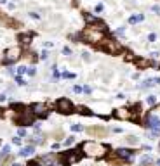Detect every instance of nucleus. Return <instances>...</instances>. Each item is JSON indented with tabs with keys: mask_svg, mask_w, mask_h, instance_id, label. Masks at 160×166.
<instances>
[{
	"mask_svg": "<svg viewBox=\"0 0 160 166\" xmlns=\"http://www.w3.org/2000/svg\"><path fill=\"white\" fill-rule=\"evenodd\" d=\"M82 151L87 154V156H92V158H103L108 151L106 146L99 144V142H84L82 144Z\"/></svg>",
	"mask_w": 160,
	"mask_h": 166,
	"instance_id": "f257e3e1",
	"label": "nucleus"
},
{
	"mask_svg": "<svg viewBox=\"0 0 160 166\" xmlns=\"http://www.w3.org/2000/svg\"><path fill=\"white\" fill-rule=\"evenodd\" d=\"M82 38H84L87 43H101V42L105 40V31L89 26V28L82 33Z\"/></svg>",
	"mask_w": 160,
	"mask_h": 166,
	"instance_id": "f03ea898",
	"label": "nucleus"
},
{
	"mask_svg": "<svg viewBox=\"0 0 160 166\" xmlns=\"http://www.w3.org/2000/svg\"><path fill=\"white\" fill-rule=\"evenodd\" d=\"M82 154H84V152H82L80 149H78V151H68V152L59 154V156H57V161H59L61 165H71V163L80 161Z\"/></svg>",
	"mask_w": 160,
	"mask_h": 166,
	"instance_id": "7ed1b4c3",
	"label": "nucleus"
},
{
	"mask_svg": "<svg viewBox=\"0 0 160 166\" xmlns=\"http://www.w3.org/2000/svg\"><path fill=\"white\" fill-rule=\"evenodd\" d=\"M101 49L103 50H106L108 54H120L124 49H122V45H120V42H117V40H110V38H105L103 42H101Z\"/></svg>",
	"mask_w": 160,
	"mask_h": 166,
	"instance_id": "20e7f679",
	"label": "nucleus"
},
{
	"mask_svg": "<svg viewBox=\"0 0 160 166\" xmlns=\"http://www.w3.org/2000/svg\"><path fill=\"white\" fill-rule=\"evenodd\" d=\"M56 109L61 113V114H71L73 113V104L68 100V99H59L57 102H56Z\"/></svg>",
	"mask_w": 160,
	"mask_h": 166,
	"instance_id": "39448f33",
	"label": "nucleus"
},
{
	"mask_svg": "<svg viewBox=\"0 0 160 166\" xmlns=\"http://www.w3.org/2000/svg\"><path fill=\"white\" fill-rule=\"evenodd\" d=\"M19 125H33V113L30 111V109H24V111H21L19 114H16V118H14Z\"/></svg>",
	"mask_w": 160,
	"mask_h": 166,
	"instance_id": "423d86ee",
	"label": "nucleus"
},
{
	"mask_svg": "<svg viewBox=\"0 0 160 166\" xmlns=\"http://www.w3.org/2000/svg\"><path fill=\"white\" fill-rule=\"evenodd\" d=\"M19 57H21V49H19V47H10V49H7L5 54H3V61H5V62H16Z\"/></svg>",
	"mask_w": 160,
	"mask_h": 166,
	"instance_id": "0eeeda50",
	"label": "nucleus"
},
{
	"mask_svg": "<svg viewBox=\"0 0 160 166\" xmlns=\"http://www.w3.org/2000/svg\"><path fill=\"white\" fill-rule=\"evenodd\" d=\"M146 128L152 130L150 133H153L155 137H159V133H160V120L159 118H155L153 114H150V116L146 118Z\"/></svg>",
	"mask_w": 160,
	"mask_h": 166,
	"instance_id": "6e6552de",
	"label": "nucleus"
},
{
	"mask_svg": "<svg viewBox=\"0 0 160 166\" xmlns=\"http://www.w3.org/2000/svg\"><path fill=\"white\" fill-rule=\"evenodd\" d=\"M115 156H117L118 159H122V161H131V159L134 158V152L129 151V149H117Z\"/></svg>",
	"mask_w": 160,
	"mask_h": 166,
	"instance_id": "1a4fd4ad",
	"label": "nucleus"
},
{
	"mask_svg": "<svg viewBox=\"0 0 160 166\" xmlns=\"http://www.w3.org/2000/svg\"><path fill=\"white\" fill-rule=\"evenodd\" d=\"M113 116L118 118V120H131V118H132V113H131V109L122 107V109H117V111L113 113Z\"/></svg>",
	"mask_w": 160,
	"mask_h": 166,
	"instance_id": "9d476101",
	"label": "nucleus"
},
{
	"mask_svg": "<svg viewBox=\"0 0 160 166\" xmlns=\"http://www.w3.org/2000/svg\"><path fill=\"white\" fill-rule=\"evenodd\" d=\"M31 113H33L35 116H45V114H47V107H45V104L37 102V104L31 106Z\"/></svg>",
	"mask_w": 160,
	"mask_h": 166,
	"instance_id": "9b49d317",
	"label": "nucleus"
},
{
	"mask_svg": "<svg viewBox=\"0 0 160 166\" xmlns=\"http://www.w3.org/2000/svg\"><path fill=\"white\" fill-rule=\"evenodd\" d=\"M87 133L89 135H96V137H105L106 130L103 126H91V128H87Z\"/></svg>",
	"mask_w": 160,
	"mask_h": 166,
	"instance_id": "f8f14e48",
	"label": "nucleus"
},
{
	"mask_svg": "<svg viewBox=\"0 0 160 166\" xmlns=\"http://www.w3.org/2000/svg\"><path fill=\"white\" fill-rule=\"evenodd\" d=\"M33 152H35V147H33V146H28V147H23V149L19 151V156H23V158H30Z\"/></svg>",
	"mask_w": 160,
	"mask_h": 166,
	"instance_id": "ddd939ff",
	"label": "nucleus"
},
{
	"mask_svg": "<svg viewBox=\"0 0 160 166\" xmlns=\"http://www.w3.org/2000/svg\"><path fill=\"white\" fill-rule=\"evenodd\" d=\"M56 161H57V158H56L54 154H49V156H44V158H42V163L47 165V166H52Z\"/></svg>",
	"mask_w": 160,
	"mask_h": 166,
	"instance_id": "4468645a",
	"label": "nucleus"
},
{
	"mask_svg": "<svg viewBox=\"0 0 160 166\" xmlns=\"http://www.w3.org/2000/svg\"><path fill=\"white\" fill-rule=\"evenodd\" d=\"M84 17H85V23H87L89 26H94V24H98V23H101V21H99V19L96 17V16H92V14H85Z\"/></svg>",
	"mask_w": 160,
	"mask_h": 166,
	"instance_id": "2eb2a0df",
	"label": "nucleus"
},
{
	"mask_svg": "<svg viewBox=\"0 0 160 166\" xmlns=\"http://www.w3.org/2000/svg\"><path fill=\"white\" fill-rule=\"evenodd\" d=\"M19 42L26 47V45H30L31 43V35H28V33H24V35H19Z\"/></svg>",
	"mask_w": 160,
	"mask_h": 166,
	"instance_id": "dca6fc26",
	"label": "nucleus"
},
{
	"mask_svg": "<svg viewBox=\"0 0 160 166\" xmlns=\"http://www.w3.org/2000/svg\"><path fill=\"white\" fill-rule=\"evenodd\" d=\"M143 19H145L143 14H136V16H131V17H129V23H131V24H136V23H141Z\"/></svg>",
	"mask_w": 160,
	"mask_h": 166,
	"instance_id": "f3484780",
	"label": "nucleus"
},
{
	"mask_svg": "<svg viewBox=\"0 0 160 166\" xmlns=\"http://www.w3.org/2000/svg\"><path fill=\"white\" fill-rule=\"evenodd\" d=\"M153 85H155V80H153V78H150V80H145V81H143L141 88H150V87H153Z\"/></svg>",
	"mask_w": 160,
	"mask_h": 166,
	"instance_id": "a211bd4d",
	"label": "nucleus"
},
{
	"mask_svg": "<svg viewBox=\"0 0 160 166\" xmlns=\"http://www.w3.org/2000/svg\"><path fill=\"white\" fill-rule=\"evenodd\" d=\"M125 140H127V144H131V146H138V142H139L138 137H134V135H129Z\"/></svg>",
	"mask_w": 160,
	"mask_h": 166,
	"instance_id": "6ab92c4d",
	"label": "nucleus"
},
{
	"mask_svg": "<svg viewBox=\"0 0 160 166\" xmlns=\"http://www.w3.org/2000/svg\"><path fill=\"white\" fill-rule=\"evenodd\" d=\"M152 161H153V159H152V156H143V158H141V161H139V165L143 166V165H152Z\"/></svg>",
	"mask_w": 160,
	"mask_h": 166,
	"instance_id": "aec40b11",
	"label": "nucleus"
},
{
	"mask_svg": "<svg viewBox=\"0 0 160 166\" xmlns=\"http://www.w3.org/2000/svg\"><path fill=\"white\" fill-rule=\"evenodd\" d=\"M78 113H80V114H84V116H91V114H92V113H91L87 107H84V106H80V107H78Z\"/></svg>",
	"mask_w": 160,
	"mask_h": 166,
	"instance_id": "412c9836",
	"label": "nucleus"
},
{
	"mask_svg": "<svg viewBox=\"0 0 160 166\" xmlns=\"http://www.w3.org/2000/svg\"><path fill=\"white\" fill-rule=\"evenodd\" d=\"M9 152H10V147H9V146H3V149H2V152H0V156H2V158H7V156H9Z\"/></svg>",
	"mask_w": 160,
	"mask_h": 166,
	"instance_id": "4be33fe9",
	"label": "nucleus"
},
{
	"mask_svg": "<svg viewBox=\"0 0 160 166\" xmlns=\"http://www.w3.org/2000/svg\"><path fill=\"white\" fill-rule=\"evenodd\" d=\"M146 102H148L150 106H153V104L157 102V97H155V95H148V97H146Z\"/></svg>",
	"mask_w": 160,
	"mask_h": 166,
	"instance_id": "5701e85b",
	"label": "nucleus"
},
{
	"mask_svg": "<svg viewBox=\"0 0 160 166\" xmlns=\"http://www.w3.org/2000/svg\"><path fill=\"white\" fill-rule=\"evenodd\" d=\"M150 64H152L150 61H138V66H139V68H146V66H150Z\"/></svg>",
	"mask_w": 160,
	"mask_h": 166,
	"instance_id": "b1692460",
	"label": "nucleus"
},
{
	"mask_svg": "<svg viewBox=\"0 0 160 166\" xmlns=\"http://www.w3.org/2000/svg\"><path fill=\"white\" fill-rule=\"evenodd\" d=\"M14 80H16V83H17V85H21V87H24V85H26V81H24L21 76H16Z\"/></svg>",
	"mask_w": 160,
	"mask_h": 166,
	"instance_id": "393cba45",
	"label": "nucleus"
},
{
	"mask_svg": "<svg viewBox=\"0 0 160 166\" xmlns=\"http://www.w3.org/2000/svg\"><path fill=\"white\" fill-rule=\"evenodd\" d=\"M84 126L82 125H71V132H82Z\"/></svg>",
	"mask_w": 160,
	"mask_h": 166,
	"instance_id": "a878e982",
	"label": "nucleus"
},
{
	"mask_svg": "<svg viewBox=\"0 0 160 166\" xmlns=\"http://www.w3.org/2000/svg\"><path fill=\"white\" fill-rule=\"evenodd\" d=\"M152 114H153L155 118H159V120H160V106H159V107H155V109L152 111Z\"/></svg>",
	"mask_w": 160,
	"mask_h": 166,
	"instance_id": "bb28decb",
	"label": "nucleus"
},
{
	"mask_svg": "<svg viewBox=\"0 0 160 166\" xmlns=\"http://www.w3.org/2000/svg\"><path fill=\"white\" fill-rule=\"evenodd\" d=\"M24 73H26V68H24V66H19V68H17V76H21V74H24Z\"/></svg>",
	"mask_w": 160,
	"mask_h": 166,
	"instance_id": "cd10ccee",
	"label": "nucleus"
},
{
	"mask_svg": "<svg viewBox=\"0 0 160 166\" xmlns=\"http://www.w3.org/2000/svg\"><path fill=\"white\" fill-rule=\"evenodd\" d=\"M37 71H35V68H26V74H30V76H33Z\"/></svg>",
	"mask_w": 160,
	"mask_h": 166,
	"instance_id": "c85d7f7f",
	"label": "nucleus"
},
{
	"mask_svg": "<svg viewBox=\"0 0 160 166\" xmlns=\"http://www.w3.org/2000/svg\"><path fill=\"white\" fill-rule=\"evenodd\" d=\"M73 142H75V137H70V139H66V140H64V146H71Z\"/></svg>",
	"mask_w": 160,
	"mask_h": 166,
	"instance_id": "c756f323",
	"label": "nucleus"
},
{
	"mask_svg": "<svg viewBox=\"0 0 160 166\" xmlns=\"http://www.w3.org/2000/svg\"><path fill=\"white\" fill-rule=\"evenodd\" d=\"M30 17H31V19H35V21H38V19H40V16H38L37 12H30Z\"/></svg>",
	"mask_w": 160,
	"mask_h": 166,
	"instance_id": "7c9ffc66",
	"label": "nucleus"
},
{
	"mask_svg": "<svg viewBox=\"0 0 160 166\" xmlns=\"http://www.w3.org/2000/svg\"><path fill=\"white\" fill-rule=\"evenodd\" d=\"M148 40H150V42H155V40H157V35H155V33H150V35H148Z\"/></svg>",
	"mask_w": 160,
	"mask_h": 166,
	"instance_id": "2f4dec72",
	"label": "nucleus"
},
{
	"mask_svg": "<svg viewBox=\"0 0 160 166\" xmlns=\"http://www.w3.org/2000/svg\"><path fill=\"white\" fill-rule=\"evenodd\" d=\"M63 78H68V80H70V78H75V74H73V73H68V71H66V73L63 74Z\"/></svg>",
	"mask_w": 160,
	"mask_h": 166,
	"instance_id": "473e14b6",
	"label": "nucleus"
},
{
	"mask_svg": "<svg viewBox=\"0 0 160 166\" xmlns=\"http://www.w3.org/2000/svg\"><path fill=\"white\" fill-rule=\"evenodd\" d=\"M12 144H16V146H21V139H19V137H14V139H12Z\"/></svg>",
	"mask_w": 160,
	"mask_h": 166,
	"instance_id": "72a5a7b5",
	"label": "nucleus"
},
{
	"mask_svg": "<svg viewBox=\"0 0 160 166\" xmlns=\"http://www.w3.org/2000/svg\"><path fill=\"white\" fill-rule=\"evenodd\" d=\"M63 54L70 55V54H71V49H70V47H64V49H63Z\"/></svg>",
	"mask_w": 160,
	"mask_h": 166,
	"instance_id": "f704fd0d",
	"label": "nucleus"
},
{
	"mask_svg": "<svg viewBox=\"0 0 160 166\" xmlns=\"http://www.w3.org/2000/svg\"><path fill=\"white\" fill-rule=\"evenodd\" d=\"M47 57H49V54H47V52H45V50H44V52H42V54H40V59H42V61H45V59H47Z\"/></svg>",
	"mask_w": 160,
	"mask_h": 166,
	"instance_id": "c9c22d12",
	"label": "nucleus"
},
{
	"mask_svg": "<svg viewBox=\"0 0 160 166\" xmlns=\"http://www.w3.org/2000/svg\"><path fill=\"white\" fill-rule=\"evenodd\" d=\"M17 133H19V137H24V135H26V130H24V128H19Z\"/></svg>",
	"mask_w": 160,
	"mask_h": 166,
	"instance_id": "e433bc0d",
	"label": "nucleus"
},
{
	"mask_svg": "<svg viewBox=\"0 0 160 166\" xmlns=\"http://www.w3.org/2000/svg\"><path fill=\"white\" fill-rule=\"evenodd\" d=\"M82 92H85V94H91V92H92V88H91V87H84V88H82Z\"/></svg>",
	"mask_w": 160,
	"mask_h": 166,
	"instance_id": "4c0bfd02",
	"label": "nucleus"
},
{
	"mask_svg": "<svg viewBox=\"0 0 160 166\" xmlns=\"http://www.w3.org/2000/svg\"><path fill=\"white\" fill-rule=\"evenodd\" d=\"M152 10H153V12H159V14H160V5H153V7H152Z\"/></svg>",
	"mask_w": 160,
	"mask_h": 166,
	"instance_id": "58836bf2",
	"label": "nucleus"
},
{
	"mask_svg": "<svg viewBox=\"0 0 160 166\" xmlns=\"http://www.w3.org/2000/svg\"><path fill=\"white\" fill-rule=\"evenodd\" d=\"M101 10H103V3H98L96 5V12H101Z\"/></svg>",
	"mask_w": 160,
	"mask_h": 166,
	"instance_id": "ea45409f",
	"label": "nucleus"
},
{
	"mask_svg": "<svg viewBox=\"0 0 160 166\" xmlns=\"http://www.w3.org/2000/svg\"><path fill=\"white\" fill-rule=\"evenodd\" d=\"M117 35H124V28H118L117 29Z\"/></svg>",
	"mask_w": 160,
	"mask_h": 166,
	"instance_id": "a19ab883",
	"label": "nucleus"
},
{
	"mask_svg": "<svg viewBox=\"0 0 160 166\" xmlns=\"http://www.w3.org/2000/svg\"><path fill=\"white\" fill-rule=\"evenodd\" d=\"M52 74H54V78H59V71H57V69H54V73H52Z\"/></svg>",
	"mask_w": 160,
	"mask_h": 166,
	"instance_id": "79ce46f5",
	"label": "nucleus"
},
{
	"mask_svg": "<svg viewBox=\"0 0 160 166\" xmlns=\"http://www.w3.org/2000/svg\"><path fill=\"white\" fill-rule=\"evenodd\" d=\"M73 90H75L77 94H80V92H82V88H80V87H73Z\"/></svg>",
	"mask_w": 160,
	"mask_h": 166,
	"instance_id": "37998d69",
	"label": "nucleus"
},
{
	"mask_svg": "<svg viewBox=\"0 0 160 166\" xmlns=\"http://www.w3.org/2000/svg\"><path fill=\"white\" fill-rule=\"evenodd\" d=\"M37 165H38L37 161H30V163H28V165H26V166H37Z\"/></svg>",
	"mask_w": 160,
	"mask_h": 166,
	"instance_id": "c03bdc74",
	"label": "nucleus"
},
{
	"mask_svg": "<svg viewBox=\"0 0 160 166\" xmlns=\"http://www.w3.org/2000/svg\"><path fill=\"white\" fill-rule=\"evenodd\" d=\"M5 99H7V97H5V95H3V94H2V95H0V102H3V100H5Z\"/></svg>",
	"mask_w": 160,
	"mask_h": 166,
	"instance_id": "a18cd8bd",
	"label": "nucleus"
},
{
	"mask_svg": "<svg viewBox=\"0 0 160 166\" xmlns=\"http://www.w3.org/2000/svg\"><path fill=\"white\" fill-rule=\"evenodd\" d=\"M12 166H19V165H17V163H14V165H12Z\"/></svg>",
	"mask_w": 160,
	"mask_h": 166,
	"instance_id": "49530a36",
	"label": "nucleus"
},
{
	"mask_svg": "<svg viewBox=\"0 0 160 166\" xmlns=\"http://www.w3.org/2000/svg\"><path fill=\"white\" fill-rule=\"evenodd\" d=\"M157 165H159V166H160V159H159V161H157Z\"/></svg>",
	"mask_w": 160,
	"mask_h": 166,
	"instance_id": "de8ad7c7",
	"label": "nucleus"
},
{
	"mask_svg": "<svg viewBox=\"0 0 160 166\" xmlns=\"http://www.w3.org/2000/svg\"><path fill=\"white\" fill-rule=\"evenodd\" d=\"M143 166H150V165H143Z\"/></svg>",
	"mask_w": 160,
	"mask_h": 166,
	"instance_id": "09e8293b",
	"label": "nucleus"
},
{
	"mask_svg": "<svg viewBox=\"0 0 160 166\" xmlns=\"http://www.w3.org/2000/svg\"><path fill=\"white\" fill-rule=\"evenodd\" d=\"M159 151H160V146H159Z\"/></svg>",
	"mask_w": 160,
	"mask_h": 166,
	"instance_id": "8fccbe9b",
	"label": "nucleus"
}]
</instances>
